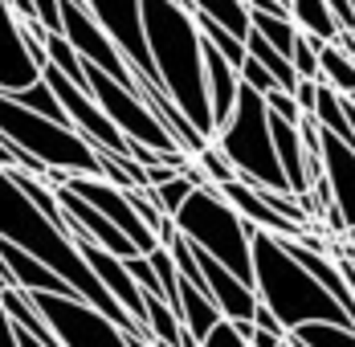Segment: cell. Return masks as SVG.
Here are the masks:
<instances>
[{"label":"cell","instance_id":"obj_27","mask_svg":"<svg viewBox=\"0 0 355 347\" xmlns=\"http://www.w3.org/2000/svg\"><path fill=\"white\" fill-rule=\"evenodd\" d=\"M192 164H196V172L205 176V180H209V188H220V184L237 180V172L229 168V160H225V155L216 151L213 143H209L205 151H196V155H192Z\"/></svg>","mask_w":355,"mask_h":347},{"label":"cell","instance_id":"obj_4","mask_svg":"<svg viewBox=\"0 0 355 347\" xmlns=\"http://www.w3.org/2000/svg\"><path fill=\"white\" fill-rule=\"evenodd\" d=\"M176 233L188 245L205 249L213 262H220L233 278H241L245 286H253V262H249V245H253V225L241 221L233 208L216 196V188H196L180 212L172 217Z\"/></svg>","mask_w":355,"mask_h":347},{"label":"cell","instance_id":"obj_19","mask_svg":"<svg viewBox=\"0 0 355 347\" xmlns=\"http://www.w3.org/2000/svg\"><path fill=\"white\" fill-rule=\"evenodd\" d=\"M290 4V21L298 25V33L319 37V41H335L339 37V25H335V12L327 0H286Z\"/></svg>","mask_w":355,"mask_h":347},{"label":"cell","instance_id":"obj_15","mask_svg":"<svg viewBox=\"0 0 355 347\" xmlns=\"http://www.w3.org/2000/svg\"><path fill=\"white\" fill-rule=\"evenodd\" d=\"M0 262H4V270H8L4 286H12V290H25V294H73L53 270H45L37 257H29L25 249H17V245L4 242V237H0ZM4 286H0V290H4ZM73 298H78V294H73Z\"/></svg>","mask_w":355,"mask_h":347},{"label":"cell","instance_id":"obj_29","mask_svg":"<svg viewBox=\"0 0 355 347\" xmlns=\"http://www.w3.org/2000/svg\"><path fill=\"white\" fill-rule=\"evenodd\" d=\"M290 99H294V106L302 110V119H315V103H319V82H306V78H298V82H294V90H290Z\"/></svg>","mask_w":355,"mask_h":347},{"label":"cell","instance_id":"obj_17","mask_svg":"<svg viewBox=\"0 0 355 347\" xmlns=\"http://www.w3.org/2000/svg\"><path fill=\"white\" fill-rule=\"evenodd\" d=\"M270 139H274V155H278V168H282L290 192H294V196H298V192H311V184H306V155H302V135H298V127L270 115Z\"/></svg>","mask_w":355,"mask_h":347},{"label":"cell","instance_id":"obj_3","mask_svg":"<svg viewBox=\"0 0 355 347\" xmlns=\"http://www.w3.org/2000/svg\"><path fill=\"white\" fill-rule=\"evenodd\" d=\"M249 262H253V294L266 311H274V319L286 327V335L294 327H306V323L352 327L347 311L282 249V237L253 233Z\"/></svg>","mask_w":355,"mask_h":347},{"label":"cell","instance_id":"obj_7","mask_svg":"<svg viewBox=\"0 0 355 347\" xmlns=\"http://www.w3.org/2000/svg\"><path fill=\"white\" fill-rule=\"evenodd\" d=\"M82 78H86V90H90V99L98 103V110L107 115L110 123H114V131L123 139H135L143 147H151V151H180L176 139L168 135V127L147 110V106L131 94V90H123V86H114L103 69L86 66L82 62Z\"/></svg>","mask_w":355,"mask_h":347},{"label":"cell","instance_id":"obj_25","mask_svg":"<svg viewBox=\"0 0 355 347\" xmlns=\"http://www.w3.org/2000/svg\"><path fill=\"white\" fill-rule=\"evenodd\" d=\"M8 99H17V103L25 106V110H33V115H41V119H53V123L70 127L66 110H62V103L53 99V90H49V82H45V78H37L29 90H21V94H8Z\"/></svg>","mask_w":355,"mask_h":347},{"label":"cell","instance_id":"obj_1","mask_svg":"<svg viewBox=\"0 0 355 347\" xmlns=\"http://www.w3.org/2000/svg\"><path fill=\"white\" fill-rule=\"evenodd\" d=\"M0 237L12 242L17 249H25L29 257H37L45 270H53V274L62 278L82 303H90L94 311H103L119 331L151 339L147 327H139V323H135V319L123 311L107 290H103V282H98L94 270L86 266V257L78 253V245L70 242V233L58 229V225H53V221H49V217H45V212H41V208L17 188V180H12L8 172H0Z\"/></svg>","mask_w":355,"mask_h":347},{"label":"cell","instance_id":"obj_20","mask_svg":"<svg viewBox=\"0 0 355 347\" xmlns=\"http://www.w3.org/2000/svg\"><path fill=\"white\" fill-rule=\"evenodd\" d=\"M192 12H196V17H209L216 29H225L229 37H237V41L245 45L249 4H241V0H192Z\"/></svg>","mask_w":355,"mask_h":347},{"label":"cell","instance_id":"obj_16","mask_svg":"<svg viewBox=\"0 0 355 347\" xmlns=\"http://www.w3.org/2000/svg\"><path fill=\"white\" fill-rule=\"evenodd\" d=\"M241 90V74L229 66L213 45H205V94H209V115H213V135L229 123Z\"/></svg>","mask_w":355,"mask_h":347},{"label":"cell","instance_id":"obj_32","mask_svg":"<svg viewBox=\"0 0 355 347\" xmlns=\"http://www.w3.org/2000/svg\"><path fill=\"white\" fill-rule=\"evenodd\" d=\"M249 12H266V17H290L286 0H249Z\"/></svg>","mask_w":355,"mask_h":347},{"label":"cell","instance_id":"obj_13","mask_svg":"<svg viewBox=\"0 0 355 347\" xmlns=\"http://www.w3.org/2000/svg\"><path fill=\"white\" fill-rule=\"evenodd\" d=\"M41 69L33 66L25 37H21V21L12 17V8L0 0V94H21L29 90Z\"/></svg>","mask_w":355,"mask_h":347},{"label":"cell","instance_id":"obj_21","mask_svg":"<svg viewBox=\"0 0 355 347\" xmlns=\"http://www.w3.org/2000/svg\"><path fill=\"white\" fill-rule=\"evenodd\" d=\"M319 86L335 90L339 99H352L355 94V62L339 45H322L319 49Z\"/></svg>","mask_w":355,"mask_h":347},{"label":"cell","instance_id":"obj_6","mask_svg":"<svg viewBox=\"0 0 355 347\" xmlns=\"http://www.w3.org/2000/svg\"><path fill=\"white\" fill-rule=\"evenodd\" d=\"M0 135L8 139V143H17L25 155H33L45 172L98 176L103 180L94 143H86L73 127H62L53 119H41L33 110H25L8 94H0Z\"/></svg>","mask_w":355,"mask_h":347},{"label":"cell","instance_id":"obj_26","mask_svg":"<svg viewBox=\"0 0 355 347\" xmlns=\"http://www.w3.org/2000/svg\"><path fill=\"white\" fill-rule=\"evenodd\" d=\"M322 45H327V41H319V37L298 33V41H294V53H290V66H294V74H298V78L319 82V49H322Z\"/></svg>","mask_w":355,"mask_h":347},{"label":"cell","instance_id":"obj_9","mask_svg":"<svg viewBox=\"0 0 355 347\" xmlns=\"http://www.w3.org/2000/svg\"><path fill=\"white\" fill-rule=\"evenodd\" d=\"M86 8H90V17L98 21V29L114 41V49L123 53V62L135 69V78H139L151 94L168 99L164 86H159V74H155V66H151V53H147V33H143L139 0H86ZM168 103H172V99H168Z\"/></svg>","mask_w":355,"mask_h":347},{"label":"cell","instance_id":"obj_33","mask_svg":"<svg viewBox=\"0 0 355 347\" xmlns=\"http://www.w3.org/2000/svg\"><path fill=\"white\" fill-rule=\"evenodd\" d=\"M282 344V339H278V335H266V331H253V335H249V347H278Z\"/></svg>","mask_w":355,"mask_h":347},{"label":"cell","instance_id":"obj_24","mask_svg":"<svg viewBox=\"0 0 355 347\" xmlns=\"http://www.w3.org/2000/svg\"><path fill=\"white\" fill-rule=\"evenodd\" d=\"M290 339H298L302 347H355V331L339 323H306V327H294Z\"/></svg>","mask_w":355,"mask_h":347},{"label":"cell","instance_id":"obj_10","mask_svg":"<svg viewBox=\"0 0 355 347\" xmlns=\"http://www.w3.org/2000/svg\"><path fill=\"white\" fill-rule=\"evenodd\" d=\"M62 188H70L73 196H82L90 208H98L110 225H114L127 242L139 249V257H147V253H155V249H159V237L143 225L139 212H135L131 201H127V188H114V184L98 180V176H66V184H62Z\"/></svg>","mask_w":355,"mask_h":347},{"label":"cell","instance_id":"obj_12","mask_svg":"<svg viewBox=\"0 0 355 347\" xmlns=\"http://www.w3.org/2000/svg\"><path fill=\"white\" fill-rule=\"evenodd\" d=\"M188 249H192V262H196L200 278L209 282V294H213L220 319H229V323H249V319H253V307H257L253 286H245L241 278H233L220 262H213L205 249H196V245H188Z\"/></svg>","mask_w":355,"mask_h":347},{"label":"cell","instance_id":"obj_22","mask_svg":"<svg viewBox=\"0 0 355 347\" xmlns=\"http://www.w3.org/2000/svg\"><path fill=\"white\" fill-rule=\"evenodd\" d=\"M143 323H147V335H151L155 344H172V347L184 344V323L176 319V311H172L164 298L143 294Z\"/></svg>","mask_w":355,"mask_h":347},{"label":"cell","instance_id":"obj_11","mask_svg":"<svg viewBox=\"0 0 355 347\" xmlns=\"http://www.w3.org/2000/svg\"><path fill=\"white\" fill-rule=\"evenodd\" d=\"M319 160H322V180L331 188V208L339 212L343 229L355 225V147H347L343 139H335L331 131L319 127Z\"/></svg>","mask_w":355,"mask_h":347},{"label":"cell","instance_id":"obj_2","mask_svg":"<svg viewBox=\"0 0 355 347\" xmlns=\"http://www.w3.org/2000/svg\"><path fill=\"white\" fill-rule=\"evenodd\" d=\"M147 53L159 74L164 94L180 115L213 143V115L205 94V41L196 33V21L176 0H139Z\"/></svg>","mask_w":355,"mask_h":347},{"label":"cell","instance_id":"obj_8","mask_svg":"<svg viewBox=\"0 0 355 347\" xmlns=\"http://www.w3.org/2000/svg\"><path fill=\"white\" fill-rule=\"evenodd\" d=\"M49 331L62 347H127V331H119L103 311L73 294H29Z\"/></svg>","mask_w":355,"mask_h":347},{"label":"cell","instance_id":"obj_14","mask_svg":"<svg viewBox=\"0 0 355 347\" xmlns=\"http://www.w3.org/2000/svg\"><path fill=\"white\" fill-rule=\"evenodd\" d=\"M53 196H58L62 212H66L73 225H78V233H82V237H90V242L98 245V249H107V253L123 257V262H127V257H139V249L127 242V237H123V233L110 225V221L103 217V212H98V208H90L86 201H82V196H73L70 188H53Z\"/></svg>","mask_w":355,"mask_h":347},{"label":"cell","instance_id":"obj_35","mask_svg":"<svg viewBox=\"0 0 355 347\" xmlns=\"http://www.w3.org/2000/svg\"><path fill=\"white\" fill-rule=\"evenodd\" d=\"M127 347H151V339H143V335H127Z\"/></svg>","mask_w":355,"mask_h":347},{"label":"cell","instance_id":"obj_5","mask_svg":"<svg viewBox=\"0 0 355 347\" xmlns=\"http://www.w3.org/2000/svg\"><path fill=\"white\" fill-rule=\"evenodd\" d=\"M213 147L229 160L237 180L270 188V192H290L282 168H278V155H274V139H270V110L257 90H249V86L237 90V106H233L229 123L213 135Z\"/></svg>","mask_w":355,"mask_h":347},{"label":"cell","instance_id":"obj_36","mask_svg":"<svg viewBox=\"0 0 355 347\" xmlns=\"http://www.w3.org/2000/svg\"><path fill=\"white\" fill-rule=\"evenodd\" d=\"M343 237H347V249H352V253H355V225H352V229H347V233H343Z\"/></svg>","mask_w":355,"mask_h":347},{"label":"cell","instance_id":"obj_28","mask_svg":"<svg viewBox=\"0 0 355 347\" xmlns=\"http://www.w3.org/2000/svg\"><path fill=\"white\" fill-rule=\"evenodd\" d=\"M266 110H270L274 119H282V123H294V127L302 123V110L294 106V99H290L286 90H270V94H266Z\"/></svg>","mask_w":355,"mask_h":347},{"label":"cell","instance_id":"obj_34","mask_svg":"<svg viewBox=\"0 0 355 347\" xmlns=\"http://www.w3.org/2000/svg\"><path fill=\"white\" fill-rule=\"evenodd\" d=\"M17 344H21V347H41L33 335H29V331H21V327H17Z\"/></svg>","mask_w":355,"mask_h":347},{"label":"cell","instance_id":"obj_31","mask_svg":"<svg viewBox=\"0 0 355 347\" xmlns=\"http://www.w3.org/2000/svg\"><path fill=\"white\" fill-rule=\"evenodd\" d=\"M249 323H253V331H266V335H278V339H286V327L274 319V311H266L261 303L253 307V319H249Z\"/></svg>","mask_w":355,"mask_h":347},{"label":"cell","instance_id":"obj_30","mask_svg":"<svg viewBox=\"0 0 355 347\" xmlns=\"http://www.w3.org/2000/svg\"><path fill=\"white\" fill-rule=\"evenodd\" d=\"M200 347H249V344L241 339V335H237V327H233L229 319H220L213 331H209V335L200 339Z\"/></svg>","mask_w":355,"mask_h":347},{"label":"cell","instance_id":"obj_18","mask_svg":"<svg viewBox=\"0 0 355 347\" xmlns=\"http://www.w3.org/2000/svg\"><path fill=\"white\" fill-rule=\"evenodd\" d=\"M176 314H180V323H184V331H188L196 344H200L216 323H220L216 303L209 298V294H200L196 286H188L184 278H180V307H176Z\"/></svg>","mask_w":355,"mask_h":347},{"label":"cell","instance_id":"obj_23","mask_svg":"<svg viewBox=\"0 0 355 347\" xmlns=\"http://www.w3.org/2000/svg\"><path fill=\"white\" fill-rule=\"evenodd\" d=\"M249 29L261 37V41H270L282 58L294 53V41H298V25L290 21V17H266V12H249Z\"/></svg>","mask_w":355,"mask_h":347}]
</instances>
